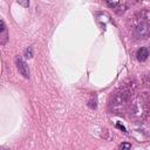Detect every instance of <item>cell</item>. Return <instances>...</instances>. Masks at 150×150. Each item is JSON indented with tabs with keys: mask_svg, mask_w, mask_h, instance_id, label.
Here are the masks:
<instances>
[{
	"mask_svg": "<svg viewBox=\"0 0 150 150\" xmlns=\"http://www.w3.org/2000/svg\"><path fill=\"white\" fill-rule=\"evenodd\" d=\"M136 56H137V60H138V61H141V62L145 61V60L148 59V56H149V50H148V48H145V47L139 48V49L137 50Z\"/></svg>",
	"mask_w": 150,
	"mask_h": 150,
	"instance_id": "3",
	"label": "cell"
},
{
	"mask_svg": "<svg viewBox=\"0 0 150 150\" xmlns=\"http://www.w3.org/2000/svg\"><path fill=\"white\" fill-rule=\"evenodd\" d=\"M0 23H1V28H0V36H1V45H5L7 39H8V34H7V28L5 26V22L4 20H0Z\"/></svg>",
	"mask_w": 150,
	"mask_h": 150,
	"instance_id": "4",
	"label": "cell"
},
{
	"mask_svg": "<svg viewBox=\"0 0 150 150\" xmlns=\"http://www.w3.org/2000/svg\"><path fill=\"white\" fill-rule=\"evenodd\" d=\"M15 63H16V68H18V70H19V73L23 76V77H29V69H28V66H27V63L21 59V57H16L15 59Z\"/></svg>",
	"mask_w": 150,
	"mask_h": 150,
	"instance_id": "1",
	"label": "cell"
},
{
	"mask_svg": "<svg viewBox=\"0 0 150 150\" xmlns=\"http://www.w3.org/2000/svg\"><path fill=\"white\" fill-rule=\"evenodd\" d=\"M120 150H131V144L128 142H123L120 145Z\"/></svg>",
	"mask_w": 150,
	"mask_h": 150,
	"instance_id": "5",
	"label": "cell"
},
{
	"mask_svg": "<svg viewBox=\"0 0 150 150\" xmlns=\"http://www.w3.org/2000/svg\"><path fill=\"white\" fill-rule=\"evenodd\" d=\"M25 56H26L27 59H30V57L33 56V50H32L30 47H28V48L25 49Z\"/></svg>",
	"mask_w": 150,
	"mask_h": 150,
	"instance_id": "6",
	"label": "cell"
},
{
	"mask_svg": "<svg viewBox=\"0 0 150 150\" xmlns=\"http://www.w3.org/2000/svg\"><path fill=\"white\" fill-rule=\"evenodd\" d=\"M136 34L139 36V38H143L145 39L146 36L150 35V25L148 22H141L137 28H136Z\"/></svg>",
	"mask_w": 150,
	"mask_h": 150,
	"instance_id": "2",
	"label": "cell"
},
{
	"mask_svg": "<svg viewBox=\"0 0 150 150\" xmlns=\"http://www.w3.org/2000/svg\"><path fill=\"white\" fill-rule=\"evenodd\" d=\"M18 4L21 5V6H25V7H28L29 6V2L28 1H18Z\"/></svg>",
	"mask_w": 150,
	"mask_h": 150,
	"instance_id": "7",
	"label": "cell"
}]
</instances>
